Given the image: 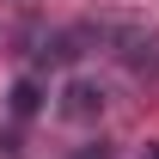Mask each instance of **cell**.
<instances>
[{
	"mask_svg": "<svg viewBox=\"0 0 159 159\" xmlns=\"http://www.w3.org/2000/svg\"><path fill=\"white\" fill-rule=\"evenodd\" d=\"M98 110H104V92L92 86V80H74V86L61 92V116L67 122H92Z\"/></svg>",
	"mask_w": 159,
	"mask_h": 159,
	"instance_id": "6da1fadb",
	"label": "cell"
},
{
	"mask_svg": "<svg viewBox=\"0 0 159 159\" xmlns=\"http://www.w3.org/2000/svg\"><path fill=\"white\" fill-rule=\"evenodd\" d=\"M141 159H159V147H147V153H141Z\"/></svg>",
	"mask_w": 159,
	"mask_h": 159,
	"instance_id": "3957f363",
	"label": "cell"
},
{
	"mask_svg": "<svg viewBox=\"0 0 159 159\" xmlns=\"http://www.w3.org/2000/svg\"><path fill=\"white\" fill-rule=\"evenodd\" d=\"M43 110V86L37 80H19V86H12V116H37Z\"/></svg>",
	"mask_w": 159,
	"mask_h": 159,
	"instance_id": "7a4b0ae2",
	"label": "cell"
}]
</instances>
